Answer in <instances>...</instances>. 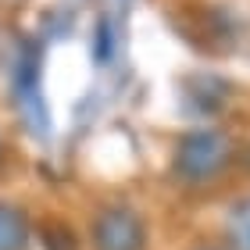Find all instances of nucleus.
<instances>
[{
	"instance_id": "f257e3e1",
	"label": "nucleus",
	"mask_w": 250,
	"mask_h": 250,
	"mask_svg": "<svg viewBox=\"0 0 250 250\" xmlns=\"http://www.w3.org/2000/svg\"><path fill=\"white\" fill-rule=\"evenodd\" d=\"M225 161V140L218 132H193L183 140L175 157V172L183 179H193V183H204L222 168Z\"/></svg>"
},
{
	"instance_id": "f03ea898",
	"label": "nucleus",
	"mask_w": 250,
	"mask_h": 250,
	"mask_svg": "<svg viewBox=\"0 0 250 250\" xmlns=\"http://www.w3.org/2000/svg\"><path fill=\"white\" fill-rule=\"evenodd\" d=\"M93 240H97V250H140L143 247V225L132 211L115 208V211H104L97 218Z\"/></svg>"
},
{
	"instance_id": "7ed1b4c3",
	"label": "nucleus",
	"mask_w": 250,
	"mask_h": 250,
	"mask_svg": "<svg viewBox=\"0 0 250 250\" xmlns=\"http://www.w3.org/2000/svg\"><path fill=\"white\" fill-rule=\"evenodd\" d=\"M25 247V222L15 208L0 204V250H21Z\"/></svg>"
},
{
	"instance_id": "20e7f679",
	"label": "nucleus",
	"mask_w": 250,
	"mask_h": 250,
	"mask_svg": "<svg viewBox=\"0 0 250 250\" xmlns=\"http://www.w3.org/2000/svg\"><path fill=\"white\" fill-rule=\"evenodd\" d=\"M229 236H232V243L240 247V250H250V200L240 204V208L232 211V218H229Z\"/></svg>"
}]
</instances>
